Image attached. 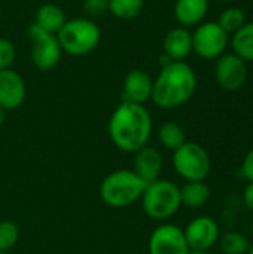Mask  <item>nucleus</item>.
<instances>
[{
  "mask_svg": "<svg viewBox=\"0 0 253 254\" xmlns=\"http://www.w3.org/2000/svg\"><path fill=\"white\" fill-rule=\"evenodd\" d=\"M3 121H4V110L0 107V125L3 124Z\"/></svg>",
  "mask_w": 253,
  "mask_h": 254,
  "instance_id": "nucleus-30",
  "label": "nucleus"
},
{
  "mask_svg": "<svg viewBox=\"0 0 253 254\" xmlns=\"http://www.w3.org/2000/svg\"><path fill=\"white\" fill-rule=\"evenodd\" d=\"M163 49L170 61H185L192 52V33L180 25L171 28L163 40Z\"/></svg>",
  "mask_w": 253,
  "mask_h": 254,
  "instance_id": "nucleus-14",
  "label": "nucleus"
},
{
  "mask_svg": "<svg viewBox=\"0 0 253 254\" xmlns=\"http://www.w3.org/2000/svg\"><path fill=\"white\" fill-rule=\"evenodd\" d=\"M230 43L233 54H236L245 63H253V21L246 22L239 31H236Z\"/></svg>",
  "mask_w": 253,
  "mask_h": 254,
  "instance_id": "nucleus-19",
  "label": "nucleus"
},
{
  "mask_svg": "<svg viewBox=\"0 0 253 254\" xmlns=\"http://www.w3.org/2000/svg\"><path fill=\"white\" fill-rule=\"evenodd\" d=\"M0 254H7V253H0Z\"/></svg>",
  "mask_w": 253,
  "mask_h": 254,
  "instance_id": "nucleus-33",
  "label": "nucleus"
},
{
  "mask_svg": "<svg viewBox=\"0 0 253 254\" xmlns=\"http://www.w3.org/2000/svg\"><path fill=\"white\" fill-rule=\"evenodd\" d=\"M185 240L189 250H203L209 252L221 237L218 223L209 216H200L188 223L183 229Z\"/></svg>",
  "mask_w": 253,
  "mask_h": 254,
  "instance_id": "nucleus-11",
  "label": "nucleus"
},
{
  "mask_svg": "<svg viewBox=\"0 0 253 254\" xmlns=\"http://www.w3.org/2000/svg\"><path fill=\"white\" fill-rule=\"evenodd\" d=\"M246 15L240 7L231 6L227 7L225 10H222V13L219 15L218 24L222 27V30L227 34H234L236 31H239L245 24H246Z\"/></svg>",
  "mask_w": 253,
  "mask_h": 254,
  "instance_id": "nucleus-23",
  "label": "nucleus"
},
{
  "mask_svg": "<svg viewBox=\"0 0 253 254\" xmlns=\"http://www.w3.org/2000/svg\"><path fill=\"white\" fill-rule=\"evenodd\" d=\"M145 7V0H109V12L119 19L137 18Z\"/></svg>",
  "mask_w": 253,
  "mask_h": 254,
  "instance_id": "nucleus-22",
  "label": "nucleus"
},
{
  "mask_svg": "<svg viewBox=\"0 0 253 254\" xmlns=\"http://www.w3.org/2000/svg\"><path fill=\"white\" fill-rule=\"evenodd\" d=\"M149 254H188L189 247L183 229L173 223H164L154 229L149 237Z\"/></svg>",
  "mask_w": 253,
  "mask_h": 254,
  "instance_id": "nucleus-9",
  "label": "nucleus"
},
{
  "mask_svg": "<svg viewBox=\"0 0 253 254\" xmlns=\"http://www.w3.org/2000/svg\"><path fill=\"white\" fill-rule=\"evenodd\" d=\"M215 1H219V3H231L234 0H215Z\"/></svg>",
  "mask_w": 253,
  "mask_h": 254,
  "instance_id": "nucleus-31",
  "label": "nucleus"
},
{
  "mask_svg": "<svg viewBox=\"0 0 253 254\" xmlns=\"http://www.w3.org/2000/svg\"><path fill=\"white\" fill-rule=\"evenodd\" d=\"M218 243L224 254H248L251 247L249 238L237 231L225 232L222 237H219Z\"/></svg>",
  "mask_w": 253,
  "mask_h": 254,
  "instance_id": "nucleus-21",
  "label": "nucleus"
},
{
  "mask_svg": "<svg viewBox=\"0 0 253 254\" xmlns=\"http://www.w3.org/2000/svg\"><path fill=\"white\" fill-rule=\"evenodd\" d=\"M248 254H253V244H251V247H249V252Z\"/></svg>",
  "mask_w": 253,
  "mask_h": 254,
  "instance_id": "nucleus-32",
  "label": "nucleus"
},
{
  "mask_svg": "<svg viewBox=\"0 0 253 254\" xmlns=\"http://www.w3.org/2000/svg\"><path fill=\"white\" fill-rule=\"evenodd\" d=\"M243 201H245V205H246L251 211H253V183H249V185L245 188Z\"/></svg>",
  "mask_w": 253,
  "mask_h": 254,
  "instance_id": "nucleus-28",
  "label": "nucleus"
},
{
  "mask_svg": "<svg viewBox=\"0 0 253 254\" xmlns=\"http://www.w3.org/2000/svg\"><path fill=\"white\" fill-rule=\"evenodd\" d=\"M197 89V76L186 61H170L154 79L151 100L160 109H177L188 103Z\"/></svg>",
  "mask_w": 253,
  "mask_h": 254,
  "instance_id": "nucleus-2",
  "label": "nucleus"
},
{
  "mask_svg": "<svg viewBox=\"0 0 253 254\" xmlns=\"http://www.w3.org/2000/svg\"><path fill=\"white\" fill-rule=\"evenodd\" d=\"M173 167L183 180L200 182L210 174L212 161L201 144L186 141L173 152Z\"/></svg>",
  "mask_w": 253,
  "mask_h": 254,
  "instance_id": "nucleus-6",
  "label": "nucleus"
},
{
  "mask_svg": "<svg viewBox=\"0 0 253 254\" xmlns=\"http://www.w3.org/2000/svg\"><path fill=\"white\" fill-rule=\"evenodd\" d=\"M148 183L133 170H116L104 177L100 185L103 202L112 208H124L142 198Z\"/></svg>",
  "mask_w": 253,
  "mask_h": 254,
  "instance_id": "nucleus-3",
  "label": "nucleus"
},
{
  "mask_svg": "<svg viewBox=\"0 0 253 254\" xmlns=\"http://www.w3.org/2000/svg\"><path fill=\"white\" fill-rule=\"evenodd\" d=\"M63 52L73 57H84L92 52L101 39L100 27L89 18L67 19L57 33Z\"/></svg>",
  "mask_w": 253,
  "mask_h": 254,
  "instance_id": "nucleus-4",
  "label": "nucleus"
},
{
  "mask_svg": "<svg viewBox=\"0 0 253 254\" xmlns=\"http://www.w3.org/2000/svg\"><path fill=\"white\" fill-rule=\"evenodd\" d=\"M210 199V188L200 182H186L180 188V202L188 208H200Z\"/></svg>",
  "mask_w": 253,
  "mask_h": 254,
  "instance_id": "nucleus-18",
  "label": "nucleus"
},
{
  "mask_svg": "<svg viewBox=\"0 0 253 254\" xmlns=\"http://www.w3.org/2000/svg\"><path fill=\"white\" fill-rule=\"evenodd\" d=\"M16 58V49L13 43L4 37H0V70L10 68Z\"/></svg>",
  "mask_w": 253,
  "mask_h": 254,
  "instance_id": "nucleus-25",
  "label": "nucleus"
},
{
  "mask_svg": "<svg viewBox=\"0 0 253 254\" xmlns=\"http://www.w3.org/2000/svg\"><path fill=\"white\" fill-rule=\"evenodd\" d=\"M209 10V0H176L174 18L180 27H197L200 25Z\"/></svg>",
  "mask_w": 253,
  "mask_h": 254,
  "instance_id": "nucleus-16",
  "label": "nucleus"
},
{
  "mask_svg": "<svg viewBox=\"0 0 253 254\" xmlns=\"http://www.w3.org/2000/svg\"><path fill=\"white\" fill-rule=\"evenodd\" d=\"M25 82L12 68L0 70V107L6 110L18 109L25 100Z\"/></svg>",
  "mask_w": 253,
  "mask_h": 254,
  "instance_id": "nucleus-12",
  "label": "nucleus"
},
{
  "mask_svg": "<svg viewBox=\"0 0 253 254\" xmlns=\"http://www.w3.org/2000/svg\"><path fill=\"white\" fill-rule=\"evenodd\" d=\"M240 174L243 179H246L249 183H253V147L246 153L242 167H240Z\"/></svg>",
  "mask_w": 253,
  "mask_h": 254,
  "instance_id": "nucleus-27",
  "label": "nucleus"
},
{
  "mask_svg": "<svg viewBox=\"0 0 253 254\" xmlns=\"http://www.w3.org/2000/svg\"><path fill=\"white\" fill-rule=\"evenodd\" d=\"M188 254H209V252H203V250H189Z\"/></svg>",
  "mask_w": 253,
  "mask_h": 254,
  "instance_id": "nucleus-29",
  "label": "nucleus"
},
{
  "mask_svg": "<svg viewBox=\"0 0 253 254\" xmlns=\"http://www.w3.org/2000/svg\"><path fill=\"white\" fill-rule=\"evenodd\" d=\"M228 36L218 22H201L192 33V51L203 60H218L228 48Z\"/></svg>",
  "mask_w": 253,
  "mask_h": 254,
  "instance_id": "nucleus-7",
  "label": "nucleus"
},
{
  "mask_svg": "<svg viewBox=\"0 0 253 254\" xmlns=\"http://www.w3.org/2000/svg\"><path fill=\"white\" fill-rule=\"evenodd\" d=\"M140 199L143 211L154 220H166L173 217L182 205L180 188L170 180L161 179L148 183Z\"/></svg>",
  "mask_w": 253,
  "mask_h": 254,
  "instance_id": "nucleus-5",
  "label": "nucleus"
},
{
  "mask_svg": "<svg viewBox=\"0 0 253 254\" xmlns=\"http://www.w3.org/2000/svg\"><path fill=\"white\" fill-rule=\"evenodd\" d=\"M154 79L140 68H134L127 73L122 85V101L145 104L152 97Z\"/></svg>",
  "mask_w": 253,
  "mask_h": 254,
  "instance_id": "nucleus-13",
  "label": "nucleus"
},
{
  "mask_svg": "<svg viewBox=\"0 0 253 254\" xmlns=\"http://www.w3.org/2000/svg\"><path fill=\"white\" fill-rule=\"evenodd\" d=\"M19 238L18 226L10 220L0 222V253H7L10 249L15 247Z\"/></svg>",
  "mask_w": 253,
  "mask_h": 254,
  "instance_id": "nucleus-24",
  "label": "nucleus"
},
{
  "mask_svg": "<svg viewBox=\"0 0 253 254\" xmlns=\"http://www.w3.org/2000/svg\"><path fill=\"white\" fill-rule=\"evenodd\" d=\"M152 135V118L145 104L124 103L113 110L109 119V137L125 153H136L148 146Z\"/></svg>",
  "mask_w": 253,
  "mask_h": 254,
  "instance_id": "nucleus-1",
  "label": "nucleus"
},
{
  "mask_svg": "<svg viewBox=\"0 0 253 254\" xmlns=\"http://www.w3.org/2000/svg\"><path fill=\"white\" fill-rule=\"evenodd\" d=\"M82 7L86 15L97 18L109 12V0H84Z\"/></svg>",
  "mask_w": 253,
  "mask_h": 254,
  "instance_id": "nucleus-26",
  "label": "nucleus"
},
{
  "mask_svg": "<svg viewBox=\"0 0 253 254\" xmlns=\"http://www.w3.org/2000/svg\"><path fill=\"white\" fill-rule=\"evenodd\" d=\"M215 77L225 91L240 89L248 79V65L236 54H224L216 60Z\"/></svg>",
  "mask_w": 253,
  "mask_h": 254,
  "instance_id": "nucleus-10",
  "label": "nucleus"
},
{
  "mask_svg": "<svg viewBox=\"0 0 253 254\" xmlns=\"http://www.w3.org/2000/svg\"><path fill=\"white\" fill-rule=\"evenodd\" d=\"M28 36L33 45L31 46L33 65L42 71L52 70L60 63L63 54L57 34H51L33 22L28 28Z\"/></svg>",
  "mask_w": 253,
  "mask_h": 254,
  "instance_id": "nucleus-8",
  "label": "nucleus"
},
{
  "mask_svg": "<svg viewBox=\"0 0 253 254\" xmlns=\"http://www.w3.org/2000/svg\"><path fill=\"white\" fill-rule=\"evenodd\" d=\"M161 170H163V156L155 147L145 146L134 153L133 171L145 183H152L158 180Z\"/></svg>",
  "mask_w": 253,
  "mask_h": 254,
  "instance_id": "nucleus-15",
  "label": "nucleus"
},
{
  "mask_svg": "<svg viewBox=\"0 0 253 254\" xmlns=\"http://www.w3.org/2000/svg\"><path fill=\"white\" fill-rule=\"evenodd\" d=\"M158 140L166 149L174 152L176 149H179L182 144L186 143V134L179 124L166 122L158 129Z\"/></svg>",
  "mask_w": 253,
  "mask_h": 254,
  "instance_id": "nucleus-20",
  "label": "nucleus"
},
{
  "mask_svg": "<svg viewBox=\"0 0 253 254\" xmlns=\"http://www.w3.org/2000/svg\"><path fill=\"white\" fill-rule=\"evenodd\" d=\"M66 21H67L66 13L58 4L45 3L37 9L34 24L51 34H57L63 28Z\"/></svg>",
  "mask_w": 253,
  "mask_h": 254,
  "instance_id": "nucleus-17",
  "label": "nucleus"
},
{
  "mask_svg": "<svg viewBox=\"0 0 253 254\" xmlns=\"http://www.w3.org/2000/svg\"><path fill=\"white\" fill-rule=\"evenodd\" d=\"M252 3H253V0H252Z\"/></svg>",
  "mask_w": 253,
  "mask_h": 254,
  "instance_id": "nucleus-34",
  "label": "nucleus"
}]
</instances>
